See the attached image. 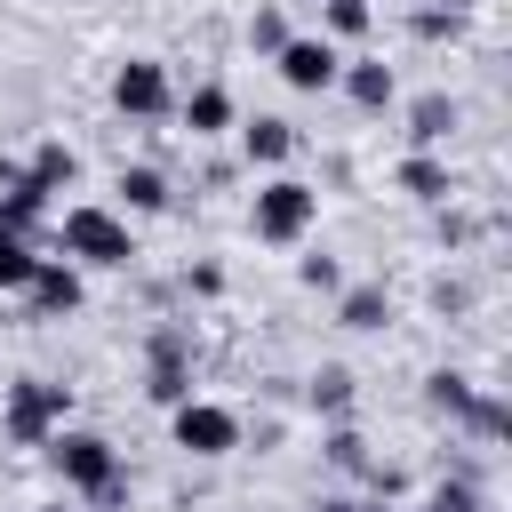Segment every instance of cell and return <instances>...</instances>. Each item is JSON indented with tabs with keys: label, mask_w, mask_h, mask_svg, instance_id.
<instances>
[{
	"label": "cell",
	"mask_w": 512,
	"mask_h": 512,
	"mask_svg": "<svg viewBox=\"0 0 512 512\" xmlns=\"http://www.w3.org/2000/svg\"><path fill=\"white\" fill-rule=\"evenodd\" d=\"M48 464L64 472V488L96 496V504H120V456L104 432H48Z\"/></svg>",
	"instance_id": "1"
},
{
	"label": "cell",
	"mask_w": 512,
	"mask_h": 512,
	"mask_svg": "<svg viewBox=\"0 0 512 512\" xmlns=\"http://www.w3.org/2000/svg\"><path fill=\"white\" fill-rule=\"evenodd\" d=\"M56 240H64V256H72V264H96V272H112V264H128V256H136V240H128V224H120L112 208H64Z\"/></svg>",
	"instance_id": "2"
},
{
	"label": "cell",
	"mask_w": 512,
	"mask_h": 512,
	"mask_svg": "<svg viewBox=\"0 0 512 512\" xmlns=\"http://www.w3.org/2000/svg\"><path fill=\"white\" fill-rule=\"evenodd\" d=\"M312 216H320V192H312V184H296V176L256 184V240L288 248V240H304V232H312Z\"/></svg>",
	"instance_id": "3"
},
{
	"label": "cell",
	"mask_w": 512,
	"mask_h": 512,
	"mask_svg": "<svg viewBox=\"0 0 512 512\" xmlns=\"http://www.w3.org/2000/svg\"><path fill=\"white\" fill-rule=\"evenodd\" d=\"M64 408H72L64 384L24 376V384L8 392V440H16V448H48V432H64Z\"/></svg>",
	"instance_id": "4"
},
{
	"label": "cell",
	"mask_w": 512,
	"mask_h": 512,
	"mask_svg": "<svg viewBox=\"0 0 512 512\" xmlns=\"http://www.w3.org/2000/svg\"><path fill=\"white\" fill-rule=\"evenodd\" d=\"M168 424H176V448H192V456H232L240 448V416L216 408V400H176Z\"/></svg>",
	"instance_id": "5"
},
{
	"label": "cell",
	"mask_w": 512,
	"mask_h": 512,
	"mask_svg": "<svg viewBox=\"0 0 512 512\" xmlns=\"http://www.w3.org/2000/svg\"><path fill=\"white\" fill-rule=\"evenodd\" d=\"M272 64H280V80H288V88H304V96H320V88H336V72H344V56H336V40H320V32H288Z\"/></svg>",
	"instance_id": "6"
},
{
	"label": "cell",
	"mask_w": 512,
	"mask_h": 512,
	"mask_svg": "<svg viewBox=\"0 0 512 512\" xmlns=\"http://www.w3.org/2000/svg\"><path fill=\"white\" fill-rule=\"evenodd\" d=\"M112 104H120L128 120H160V112L176 104V88H168V64H152V56H128V64L112 72Z\"/></svg>",
	"instance_id": "7"
},
{
	"label": "cell",
	"mask_w": 512,
	"mask_h": 512,
	"mask_svg": "<svg viewBox=\"0 0 512 512\" xmlns=\"http://www.w3.org/2000/svg\"><path fill=\"white\" fill-rule=\"evenodd\" d=\"M24 296H32V312H40V320H56V312H72V304H80V272H72L64 256H40V272L24 280Z\"/></svg>",
	"instance_id": "8"
},
{
	"label": "cell",
	"mask_w": 512,
	"mask_h": 512,
	"mask_svg": "<svg viewBox=\"0 0 512 512\" xmlns=\"http://www.w3.org/2000/svg\"><path fill=\"white\" fill-rule=\"evenodd\" d=\"M240 152H248V168H280V160L296 152V128L272 120V112H256V120L240 128Z\"/></svg>",
	"instance_id": "9"
},
{
	"label": "cell",
	"mask_w": 512,
	"mask_h": 512,
	"mask_svg": "<svg viewBox=\"0 0 512 512\" xmlns=\"http://www.w3.org/2000/svg\"><path fill=\"white\" fill-rule=\"evenodd\" d=\"M160 408H176V400H192V376H184V344L176 336H160L152 344V384H144Z\"/></svg>",
	"instance_id": "10"
},
{
	"label": "cell",
	"mask_w": 512,
	"mask_h": 512,
	"mask_svg": "<svg viewBox=\"0 0 512 512\" xmlns=\"http://www.w3.org/2000/svg\"><path fill=\"white\" fill-rule=\"evenodd\" d=\"M336 80H344V96H352L360 112H384V104L400 96V80H392V64H344Z\"/></svg>",
	"instance_id": "11"
},
{
	"label": "cell",
	"mask_w": 512,
	"mask_h": 512,
	"mask_svg": "<svg viewBox=\"0 0 512 512\" xmlns=\"http://www.w3.org/2000/svg\"><path fill=\"white\" fill-rule=\"evenodd\" d=\"M184 128H192V136L232 128V96H224V88H192V96H184Z\"/></svg>",
	"instance_id": "12"
},
{
	"label": "cell",
	"mask_w": 512,
	"mask_h": 512,
	"mask_svg": "<svg viewBox=\"0 0 512 512\" xmlns=\"http://www.w3.org/2000/svg\"><path fill=\"white\" fill-rule=\"evenodd\" d=\"M400 192H416V200H432V208H440L456 184H448V168H440L432 152H416V160H400Z\"/></svg>",
	"instance_id": "13"
},
{
	"label": "cell",
	"mask_w": 512,
	"mask_h": 512,
	"mask_svg": "<svg viewBox=\"0 0 512 512\" xmlns=\"http://www.w3.org/2000/svg\"><path fill=\"white\" fill-rule=\"evenodd\" d=\"M120 200H128L136 216H160V208H168V176H160V168H120Z\"/></svg>",
	"instance_id": "14"
},
{
	"label": "cell",
	"mask_w": 512,
	"mask_h": 512,
	"mask_svg": "<svg viewBox=\"0 0 512 512\" xmlns=\"http://www.w3.org/2000/svg\"><path fill=\"white\" fill-rule=\"evenodd\" d=\"M448 128H456V104H448V96H416V104H408V136H416V144H440Z\"/></svg>",
	"instance_id": "15"
},
{
	"label": "cell",
	"mask_w": 512,
	"mask_h": 512,
	"mask_svg": "<svg viewBox=\"0 0 512 512\" xmlns=\"http://www.w3.org/2000/svg\"><path fill=\"white\" fill-rule=\"evenodd\" d=\"M336 320H344V328H384V320H392V296H384V288H344Z\"/></svg>",
	"instance_id": "16"
},
{
	"label": "cell",
	"mask_w": 512,
	"mask_h": 512,
	"mask_svg": "<svg viewBox=\"0 0 512 512\" xmlns=\"http://www.w3.org/2000/svg\"><path fill=\"white\" fill-rule=\"evenodd\" d=\"M24 176H32V184H40V192H64V184H72V176H80V160H72V152H64V144H40V152H32V168H24Z\"/></svg>",
	"instance_id": "17"
},
{
	"label": "cell",
	"mask_w": 512,
	"mask_h": 512,
	"mask_svg": "<svg viewBox=\"0 0 512 512\" xmlns=\"http://www.w3.org/2000/svg\"><path fill=\"white\" fill-rule=\"evenodd\" d=\"M320 24H328L320 40H360V32L376 24V8H368V0H328V8H320Z\"/></svg>",
	"instance_id": "18"
},
{
	"label": "cell",
	"mask_w": 512,
	"mask_h": 512,
	"mask_svg": "<svg viewBox=\"0 0 512 512\" xmlns=\"http://www.w3.org/2000/svg\"><path fill=\"white\" fill-rule=\"evenodd\" d=\"M40 272V256H32V240H16V232H0V296H16L24 280Z\"/></svg>",
	"instance_id": "19"
},
{
	"label": "cell",
	"mask_w": 512,
	"mask_h": 512,
	"mask_svg": "<svg viewBox=\"0 0 512 512\" xmlns=\"http://www.w3.org/2000/svg\"><path fill=\"white\" fill-rule=\"evenodd\" d=\"M424 400H432V408H440V416H472V400H480V392H472V384H464V376H448V368H440V376H432V384H424Z\"/></svg>",
	"instance_id": "20"
},
{
	"label": "cell",
	"mask_w": 512,
	"mask_h": 512,
	"mask_svg": "<svg viewBox=\"0 0 512 512\" xmlns=\"http://www.w3.org/2000/svg\"><path fill=\"white\" fill-rule=\"evenodd\" d=\"M328 464H336V472H368V440H360L352 424H336V432H328Z\"/></svg>",
	"instance_id": "21"
},
{
	"label": "cell",
	"mask_w": 512,
	"mask_h": 512,
	"mask_svg": "<svg viewBox=\"0 0 512 512\" xmlns=\"http://www.w3.org/2000/svg\"><path fill=\"white\" fill-rule=\"evenodd\" d=\"M344 400H352V376H344V368H320V376H312V408H320V416H336Z\"/></svg>",
	"instance_id": "22"
},
{
	"label": "cell",
	"mask_w": 512,
	"mask_h": 512,
	"mask_svg": "<svg viewBox=\"0 0 512 512\" xmlns=\"http://www.w3.org/2000/svg\"><path fill=\"white\" fill-rule=\"evenodd\" d=\"M464 424H472L480 440H504V432H512V408H504V400H472V416H464Z\"/></svg>",
	"instance_id": "23"
},
{
	"label": "cell",
	"mask_w": 512,
	"mask_h": 512,
	"mask_svg": "<svg viewBox=\"0 0 512 512\" xmlns=\"http://www.w3.org/2000/svg\"><path fill=\"white\" fill-rule=\"evenodd\" d=\"M280 40H288V24H280V8H256V24H248V48H264V56H280Z\"/></svg>",
	"instance_id": "24"
},
{
	"label": "cell",
	"mask_w": 512,
	"mask_h": 512,
	"mask_svg": "<svg viewBox=\"0 0 512 512\" xmlns=\"http://www.w3.org/2000/svg\"><path fill=\"white\" fill-rule=\"evenodd\" d=\"M296 280H304V288H336V264H328V256H304Z\"/></svg>",
	"instance_id": "25"
},
{
	"label": "cell",
	"mask_w": 512,
	"mask_h": 512,
	"mask_svg": "<svg viewBox=\"0 0 512 512\" xmlns=\"http://www.w3.org/2000/svg\"><path fill=\"white\" fill-rule=\"evenodd\" d=\"M416 32H424V40H440V32H456V16H448V8H424V16H416Z\"/></svg>",
	"instance_id": "26"
},
{
	"label": "cell",
	"mask_w": 512,
	"mask_h": 512,
	"mask_svg": "<svg viewBox=\"0 0 512 512\" xmlns=\"http://www.w3.org/2000/svg\"><path fill=\"white\" fill-rule=\"evenodd\" d=\"M320 512H360V504H344V496H328V504H320Z\"/></svg>",
	"instance_id": "27"
},
{
	"label": "cell",
	"mask_w": 512,
	"mask_h": 512,
	"mask_svg": "<svg viewBox=\"0 0 512 512\" xmlns=\"http://www.w3.org/2000/svg\"><path fill=\"white\" fill-rule=\"evenodd\" d=\"M432 8H448V16H464V8H472V0H432Z\"/></svg>",
	"instance_id": "28"
},
{
	"label": "cell",
	"mask_w": 512,
	"mask_h": 512,
	"mask_svg": "<svg viewBox=\"0 0 512 512\" xmlns=\"http://www.w3.org/2000/svg\"><path fill=\"white\" fill-rule=\"evenodd\" d=\"M48 512H64V504H48Z\"/></svg>",
	"instance_id": "29"
}]
</instances>
